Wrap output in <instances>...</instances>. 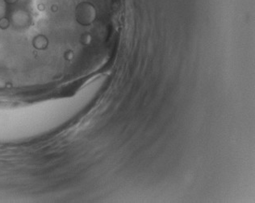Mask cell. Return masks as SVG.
Here are the masks:
<instances>
[{"label": "cell", "instance_id": "1", "mask_svg": "<svg viewBox=\"0 0 255 203\" xmlns=\"http://www.w3.org/2000/svg\"><path fill=\"white\" fill-rule=\"evenodd\" d=\"M96 8L92 3L83 2L77 6V20L83 25H88L90 23H92L96 19Z\"/></svg>", "mask_w": 255, "mask_h": 203}]
</instances>
